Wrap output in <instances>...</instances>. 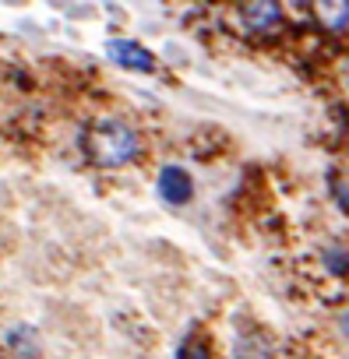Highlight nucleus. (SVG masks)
Listing matches in <instances>:
<instances>
[{
	"mask_svg": "<svg viewBox=\"0 0 349 359\" xmlns=\"http://www.w3.org/2000/svg\"><path fill=\"white\" fill-rule=\"evenodd\" d=\"M85 151L92 155L96 165H106V169H117L124 162H131L138 155V134L120 123V120H99L88 127V134L81 137Z\"/></svg>",
	"mask_w": 349,
	"mask_h": 359,
	"instance_id": "obj_1",
	"label": "nucleus"
},
{
	"mask_svg": "<svg viewBox=\"0 0 349 359\" xmlns=\"http://www.w3.org/2000/svg\"><path fill=\"white\" fill-rule=\"evenodd\" d=\"M106 53H110V60L120 64V67L145 71V74L155 71V57H152L141 43H131V39H110V43H106Z\"/></svg>",
	"mask_w": 349,
	"mask_h": 359,
	"instance_id": "obj_2",
	"label": "nucleus"
},
{
	"mask_svg": "<svg viewBox=\"0 0 349 359\" xmlns=\"http://www.w3.org/2000/svg\"><path fill=\"white\" fill-rule=\"evenodd\" d=\"M191 194H195V184H191L187 169L166 165V169L159 172V198H162L166 205H187Z\"/></svg>",
	"mask_w": 349,
	"mask_h": 359,
	"instance_id": "obj_3",
	"label": "nucleus"
},
{
	"mask_svg": "<svg viewBox=\"0 0 349 359\" xmlns=\"http://www.w3.org/2000/svg\"><path fill=\"white\" fill-rule=\"evenodd\" d=\"M279 15H282V8L272 4V0H258V4H247V8H244V22H247L251 32H261V29L275 25Z\"/></svg>",
	"mask_w": 349,
	"mask_h": 359,
	"instance_id": "obj_4",
	"label": "nucleus"
},
{
	"mask_svg": "<svg viewBox=\"0 0 349 359\" xmlns=\"http://www.w3.org/2000/svg\"><path fill=\"white\" fill-rule=\"evenodd\" d=\"M8 345H11L18 355H36V352H39V338H36V331L25 327V324H18V327L8 331Z\"/></svg>",
	"mask_w": 349,
	"mask_h": 359,
	"instance_id": "obj_5",
	"label": "nucleus"
},
{
	"mask_svg": "<svg viewBox=\"0 0 349 359\" xmlns=\"http://www.w3.org/2000/svg\"><path fill=\"white\" fill-rule=\"evenodd\" d=\"M324 264H328V271L342 275V271H345V250H342V247H338V250H324Z\"/></svg>",
	"mask_w": 349,
	"mask_h": 359,
	"instance_id": "obj_6",
	"label": "nucleus"
},
{
	"mask_svg": "<svg viewBox=\"0 0 349 359\" xmlns=\"http://www.w3.org/2000/svg\"><path fill=\"white\" fill-rule=\"evenodd\" d=\"M177 359H209V352H205L202 345H195V341H187V345H180V352H177Z\"/></svg>",
	"mask_w": 349,
	"mask_h": 359,
	"instance_id": "obj_7",
	"label": "nucleus"
}]
</instances>
